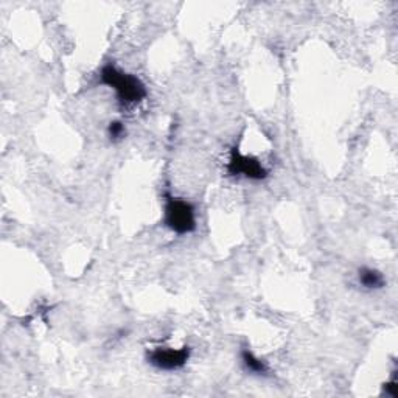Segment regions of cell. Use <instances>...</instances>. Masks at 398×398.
Segmentation results:
<instances>
[{"label": "cell", "instance_id": "cell-1", "mask_svg": "<svg viewBox=\"0 0 398 398\" xmlns=\"http://www.w3.org/2000/svg\"><path fill=\"white\" fill-rule=\"evenodd\" d=\"M100 81L116 91L118 100L123 104H137L145 100L146 87L142 81L131 75V73L121 72L112 64H106L101 69Z\"/></svg>", "mask_w": 398, "mask_h": 398}, {"label": "cell", "instance_id": "cell-2", "mask_svg": "<svg viewBox=\"0 0 398 398\" xmlns=\"http://www.w3.org/2000/svg\"><path fill=\"white\" fill-rule=\"evenodd\" d=\"M164 224L177 235L192 233L197 229V215L193 206L182 198L167 197Z\"/></svg>", "mask_w": 398, "mask_h": 398}, {"label": "cell", "instance_id": "cell-3", "mask_svg": "<svg viewBox=\"0 0 398 398\" xmlns=\"http://www.w3.org/2000/svg\"><path fill=\"white\" fill-rule=\"evenodd\" d=\"M190 358V348H172L157 347L146 355V360L159 370H177L184 367Z\"/></svg>", "mask_w": 398, "mask_h": 398}, {"label": "cell", "instance_id": "cell-4", "mask_svg": "<svg viewBox=\"0 0 398 398\" xmlns=\"http://www.w3.org/2000/svg\"><path fill=\"white\" fill-rule=\"evenodd\" d=\"M227 172L232 176H243L250 181H262L267 176V172L262 165V162L253 156H245V154L238 151V148L232 150Z\"/></svg>", "mask_w": 398, "mask_h": 398}, {"label": "cell", "instance_id": "cell-5", "mask_svg": "<svg viewBox=\"0 0 398 398\" xmlns=\"http://www.w3.org/2000/svg\"><path fill=\"white\" fill-rule=\"evenodd\" d=\"M358 280L360 285L365 289H380L385 287L383 274L377 270H372V267H363V270H360Z\"/></svg>", "mask_w": 398, "mask_h": 398}, {"label": "cell", "instance_id": "cell-6", "mask_svg": "<svg viewBox=\"0 0 398 398\" xmlns=\"http://www.w3.org/2000/svg\"><path fill=\"white\" fill-rule=\"evenodd\" d=\"M240 356H241V363L248 372L255 373V375H266V373L270 372L267 364L263 360L257 358V356L250 350H248V348H243Z\"/></svg>", "mask_w": 398, "mask_h": 398}, {"label": "cell", "instance_id": "cell-7", "mask_svg": "<svg viewBox=\"0 0 398 398\" xmlns=\"http://www.w3.org/2000/svg\"><path fill=\"white\" fill-rule=\"evenodd\" d=\"M125 125L121 123V121H111L109 126H108V136L111 137L112 142H117L121 140L125 137Z\"/></svg>", "mask_w": 398, "mask_h": 398}, {"label": "cell", "instance_id": "cell-8", "mask_svg": "<svg viewBox=\"0 0 398 398\" xmlns=\"http://www.w3.org/2000/svg\"><path fill=\"white\" fill-rule=\"evenodd\" d=\"M385 392L386 395H391V397H398V386H397V381H391V383H387L385 387Z\"/></svg>", "mask_w": 398, "mask_h": 398}]
</instances>
